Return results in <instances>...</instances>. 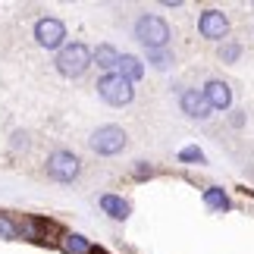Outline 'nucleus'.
Returning <instances> with one entry per match:
<instances>
[{
    "label": "nucleus",
    "instance_id": "obj_17",
    "mask_svg": "<svg viewBox=\"0 0 254 254\" xmlns=\"http://www.w3.org/2000/svg\"><path fill=\"white\" fill-rule=\"evenodd\" d=\"M179 160L182 163H204V151L198 148V144H189V148L179 151Z\"/></svg>",
    "mask_w": 254,
    "mask_h": 254
},
{
    "label": "nucleus",
    "instance_id": "obj_1",
    "mask_svg": "<svg viewBox=\"0 0 254 254\" xmlns=\"http://www.w3.org/2000/svg\"><path fill=\"white\" fill-rule=\"evenodd\" d=\"M54 63H57V72L63 79H79V75H85L88 66H91V51L85 44H66V47H60Z\"/></svg>",
    "mask_w": 254,
    "mask_h": 254
},
{
    "label": "nucleus",
    "instance_id": "obj_18",
    "mask_svg": "<svg viewBox=\"0 0 254 254\" xmlns=\"http://www.w3.org/2000/svg\"><path fill=\"white\" fill-rule=\"evenodd\" d=\"M239 57H242V44L229 41V44H223V47H220V60H223V63H236Z\"/></svg>",
    "mask_w": 254,
    "mask_h": 254
},
{
    "label": "nucleus",
    "instance_id": "obj_4",
    "mask_svg": "<svg viewBox=\"0 0 254 254\" xmlns=\"http://www.w3.org/2000/svg\"><path fill=\"white\" fill-rule=\"evenodd\" d=\"M44 170L57 182H72V179H79V173H82V160L75 157L72 151H54L51 157H47Z\"/></svg>",
    "mask_w": 254,
    "mask_h": 254
},
{
    "label": "nucleus",
    "instance_id": "obj_9",
    "mask_svg": "<svg viewBox=\"0 0 254 254\" xmlns=\"http://www.w3.org/2000/svg\"><path fill=\"white\" fill-rule=\"evenodd\" d=\"M179 107H182V113L191 116V120H207V116H210V107L201 97L198 88H185V91L179 94Z\"/></svg>",
    "mask_w": 254,
    "mask_h": 254
},
{
    "label": "nucleus",
    "instance_id": "obj_3",
    "mask_svg": "<svg viewBox=\"0 0 254 254\" xmlns=\"http://www.w3.org/2000/svg\"><path fill=\"white\" fill-rule=\"evenodd\" d=\"M97 94H101L107 104H113V107H126V104H132L135 88H132V82H126L123 75L107 72L104 79L97 82Z\"/></svg>",
    "mask_w": 254,
    "mask_h": 254
},
{
    "label": "nucleus",
    "instance_id": "obj_16",
    "mask_svg": "<svg viewBox=\"0 0 254 254\" xmlns=\"http://www.w3.org/2000/svg\"><path fill=\"white\" fill-rule=\"evenodd\" d=\"M0 239H6V242L19 239V226H16V220L9 217V213H0Z\"/></svg>",
    "mask_w": 254,
    "mask_h": 254
},
{
    "label": "nucleus",
    "instance_id": "obj_13",
    "mask_svg": "<svg viewBox=\"0 0 254 254\" xmlns=\"http://www.w3.org/2000/svg\"><path fill=\"white\" fill-rule=\"evenodd\" d=\"M91 63H97L101 69H116V63H120V51L110 44H101L97 51L91 54Z\"/></svg>",
    "mask_w": 254,
    "mask_h": 254
},
{
    "label": "nucleus",
    "instance_id": "obj_15",
    "mask_svg": "<svg viewBox=\"0 0 254 254\" xmlns=\"http://www.w3.org/2000/svg\"><path fill=\"white\" fill-rule=\"evenodd\" d=\"M148 63L154 66V69H170V66L176 63V57L170 47H160V51H148Z\"/></svg>",
    "mask_w": 254,
    "mask_h": 254
},
{
    "label": "nucleus",
    "instance_id": "obj_7",
    "mask_svg": "<svg viewBox=\"0 0 254 254\" xmlns=\"http://www.w3.org/2000/svg\"><path fill=\"white\" fill-rule=\"evenodd\" d=\"M198 32L204 38H210V41H220V38H226L229 32V19L226 13H220V9H204L201 19H198Z\"/></svg>",
    "mask_w": 254,
    "mask_h": 254
},
{
    "label": "nucleus",
    "instance_id": "obj_20",
    "mask_svg": "<svg viewBox=\"0 0 254 254\" xmlns=\"http://www.w3.org/2000/svg\"><path fill=\"white\" fill-rule=\"evenodd\" d=\"M9 148H13V151L28 148V132H13V141H9Z\"/></svg>",
    "mask_w": 254,
    "mask_h": 254
},
{
    "label": "nucleus",
    "instance_id": "obj_14",
    "mask_svg": "<svg viewBox=\"0 0 254 254\" xmlns=\"http://www.w3.org/2000/svg\"><path fill=\"white\" fill-rule=\"evenodd\" d=\"M204 204H207L210 210H229V198H226V191L217 189V185H210V189H204Z\"/></svg>",
    "mask_w": 254,
    "mask_h": 254
},
{
    "label": "nucleus",
    "instance_id": "obj_2",
    "mask_svg": "<svg viewBox=\"0 0 254 254\" xmlns=\"http://www.w3.org/2000/svg\"><path fill=\"white\" fill-rule=\"evenodd\" d=\"M135 38L148 47V51H160L170 44V25L160 16H138L135 19Z\"/></svg>",
    "mask_w": 254,
    "mask_h": 254
},
{
    "label": "nucleus",
    "instance_id": "obj_19",
    "mask_svg": "<svg viewBox=\"0 0 254 254\" xmlns=\"http://www.w3.org/2000/svg\"><path fill=\"white\" fill-rule=\"evenodd\" d=\"M132 176H135V179H151V176H154V167H148V163H135V167H132Z\"/></svg>",
    "mask_w": 254,
    "mask_h": 254
},
{
    "label": "nucleus",
    "instance_id": "obj_12",
    "mask_svg": "<svg viewBox=\"0 0 254 254\" xmlns=\"http://www.w3.org/2000/svg\"><path fill=\"white\" fill-rule=\"evenodd\" d=\"M60 248L66 254H91V242H88L85 236H79V232H63V236H60Z\"/></svg>",
    "mask_w": 254,
    "mask_h": 254
},
{
    "label": "nucleus",
    "instance_id": "obj_11",
    "mask_svg": "<svg viewBox=\"0 0 254 254\" xmlns=\"http://www.w3.org/2000/svg\"><path fill=\"white\" fill-rule=\"evenodd\" d=\"M101 210L113 220H129V201L120 198V194H101Z\"/></svg>",
    "mask_w": 254,
    "mask_h": 254
},
{
    "label": "nucleus",
    "instance_id": "obj_6",
    "mask_svg": "<svg viewBox=\"0 0 254 254\" xmlns=\"http://www.w3.org/2000/svg\"><path fill=\"white\" fill-rule=\"evenodd\" d=\"M126 132L120 126H101L94 135H91V148L94 154H101V157H113V154H120L126 148Z\"/></svg>",
    "mask_w": 254,
    "mask_h": 254
},
{
    "label": "nucleus",
    "instance_id": "obj_10",
    "mask_svg": "<svg viewBox=\"0 0 254 254\" xmlns=\"http://www.w3.org/2000/svg\"><path fill=\"white\" fill-rule=\"evenodd\" d=\"M116 69H120L116 75H123L126 82H132V85H135V82H138L141 75H144V63H141L135 54H120V63H116Z\"/></svg>",
    "mask_w": 254,
    "mask_h": 254
},
{
    "label": "nucleus",
    "instance_id": "obj_5",
    "mask_svg": "<svg viewBox=\"0 0 254 254\" xmlns=\"http://www.w3.org/2000/svg\"><path fill=\"white\" fill-rule=\"evenodd\" d=\"M35 41L44 51H60V47H66V25L54 16L38 19L35 22Z\"/></svg>",
    "mask_w": 254,
    "mask_h": 254
},
{
    "label": "nucleus",
    "instance_id": "obj_8",
    "mask_svg": "<svg viewBox=\"0 0 254 254\" xmlns=\"http://www.w3.org/2000/svg\"><path fill=\"white\" fill-rule=\"evenodd\" d=\"M201 97L207 101L210 110H229V104H232V88H229L226 82H220V79H210L207 85H204Z\"/></svg>",
    "mask_w": 254,
    "mask_h": 254
}]
</instances>
